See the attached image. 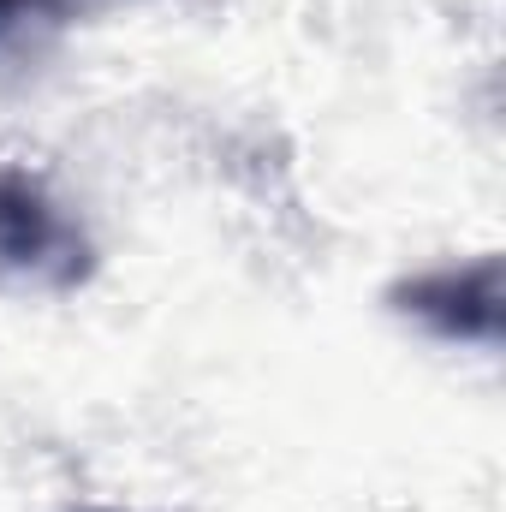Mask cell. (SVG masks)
Here are the masks:
<instances>
[{
	"instance_id": "cell-1",
	"label": "cell",
	"mask_w": 506,
	"mask_h": 512,
	"mask_svg": "<svg viewBox=\"0 0 506 512\" xmlns=\"http://www.w3.org/2000/svg\"><path fill=\"white\" fill-rule=\"evenodd\" d=\"M90 274L84 227L48 197L42 179L6 167L0 173V286L66 292Z\"/></svg>"
},
{
	"instance_id": "cell-2",
	"label": "cell",
	"mask_w": 506,
	"mask_h": 512,
	"mask_svg": "<svg viewBox=\"0 0 506 512\" xmlns=\"http://www.w3.org/2000/svg\"><path fill=\"white\" fill-rule=\"evenodd\" d=\"M387 298H393L399 316L423 322L441 340H477V346H495L501 340L506 274H501V256L495 251L477 256V262H447V268L411 274Z\"/></svg>"
},
{
	"instance_id": "cell-3",
	"label": "cell",
	"mask_w": 506,
	"mask_h": 512,
	"mask_svg": "<svg viewBox=\"0 0 506 512\" xmlns=\"http://www.w3.org/2000/svg\"><path fill=\"white\" fill-rule=\"evenodd\" d=\"M42 18H54V12H48V0H0V48L24 42Z\"/></svg>"
},
{
	"instance_id": "cell-4",
	"label": "cell",
	"mask_w": 506,
	"mask_h": 512,
	"mask_svg": "<svg viewBox=\"0 0 506 512\" xmlns=\"http://www.w3.org/2000/svg\"><path fill=\"white\" fill-rule=\"evenodd\" d=\"M96 512H114V507H96Z\"/></svg>"
}]
</instances>
